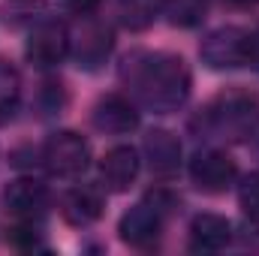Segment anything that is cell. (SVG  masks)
Returning <instances> with one entry per match:
<instances>
[{
	"label": "cell",
	"instance_id": "cell-1",
	"mask_svg": "<svg viewBox=\"0 0 259 256\" xmlns=\"http://www.w3.org/2000/svg\"><path fill=\"white\" fill-rule=\"evenodd\" d=\"M118 78L136 100L139 109L154 115H172L184 109L193 91L190 64L175 52H154V49H133L121 58Z\"/></svg>",
	"mask_w": 259,
	"mask_h": 256
},
{
	"label": "cell",
	"instance_id": "cell-2",
	"mask_svg": "<svg viewBox=\"0 0 259 256\" xmlns=\"http://www.w3.org/2000/svg\"><path fill=\"white\" fill-rule=\"evenodd\" d=\"M190 127L205 139L250 142L259 133V94L250 88H226L199 109Z\"/></svg>",
	"mask_w": 259,
	"mask_h": 256
},
{
	"label": "cell",
	"instance_id": "cell-3",
	"mask_svg": "<svg viewBox=\"0 0 259 256\" xmlns=\"http://www.w3.org/2000/svg\"><path fill=\"white\" fill-rule=\"evenodd\" d=\"M115 52V30L97 12L78 15V24L69 30V58L78 69L97 72Z\"/></svg>",
	"mask_w": 259,
	"mask_h": 256
},
{
	"label": "cell",
	"instance_id": "cell-4",
	"mask_svg": "<svg viewBox=\"0 0 259 256\" xmlns=\"http://www.w3.org/2000/svg\"><path fill=\"white\" fill-rule=\"evenodd\" d=\"M91 160V142L75 130H58L39 145V166L55 178H81Z\"/></svg>",
	"mask_w": 259,
	"mask_h": 256
},
{
	"label": "cell",
	"instance_id": "cell-5",
	"mask_svg": "<svg viewBox=\"0 0 259 256\" xmlns=\"http://www.w3.org/2000/svg\"><path fill=\"white\" fill-rule=\"evenodd\" d=\"M247 52H250V27H238V24L214 27L199 42V61L214 72L247 66Z\"/></svg>",
	"mask_w": 259,
	"mask_h": 256
},
{
	"label": "cell",
	"instance_id": "cell-6",
	"mask_svg": "<svg viewBox=\"0 0 259 256\" xmlns=\"http://www.w3.org/2000/svg\"><path fill=\"white\" fill-rule=\"evenodd\" d=\"M166 220H169L166 211H160L151 199H142V202H136L133 208H127L121 214V220H118V238L127 247H133V250H154L163 241Z\"/></svg>",
	"mask_w": 259,
	"mask_h": 256
},
{
	"label": "cell",
	"instance_id": "cell-7",
	"mask_svg": "<svg viewBox=\"0 0 259 256\" xmlns=\"http://www.w3.org/2000/svg\"><path fill=\"white\" fill-rule=\"evenodd\" d=\"M187 175L199 193L220 196L238 184V163L220 148H199L187 163Z\"/></svg>",
	"mask_w": 259,
	"mask_h": 256
},
{
	"label": "cell",
	"instance_id": "cell-8",
	"mask_svg": "<svg viewBox=\"0 0 259 256\" xmlns=\"http://www.w3.org/2000/svg\"><path fill=\"white\" fill-rule=\"evenodd\" d=\"M24 58L36 69H58L69 58V27L64 21H39L30 27Z\"/></svg>",
	"mask_w": 259,
	"mask_h": 256
},
{
	"label": "cell",
	"instance_id": "cell-9",
	"mask_svg": "<svg viewBox=\"0 0 259 256\" xmlns=\"http://www.w3.org/2000/svg\"><path fill=\"white\" fill-rule=\"evenodd\" d=\"M52 190L33 175H18L3 187V205L15 220H36L42 223L52 211Z\"/></svg>",
	"mask_w": 259,
	"mask_h": 256
},
{
	"label": "cell",
	"instance_id": "cell-10",
	"mask_svg": "<svg viewBox=\"0 0 259 256\" xmlns=\"http://www.w3.org/2000/svg\"><path fill=\"white\" fill-rule=\"evenodd\" d=\"M91 124L94 130L106 133V136H127V133H136L139 124H142V112L136 106V100L130 94H103L94 109H91Z\"/></svg>",
	"mask_w": 259,
	"mask_h": 256
},
{
	"label": "cell",
	"instance_id": "cell-11",
	"mask_svg": "<svg viewBox=\"0 0 259 256\" xmlns=\"http://www.w3.org/2000/svg\"><path fill=\"white\" fill-rule=\"evenodd\" d=\"M142 154H145V163H148V172L154 178H175L181 163H184V148H181V139L172 133V130L154 127L145 142H142Z\"/></svg>",
	"mask_w": 259,
	"mask_h": 256
},
{
	"label": "cell",
	"instance_id": "cell-12",
	"mask_svg": "<svg viewBox=\"0 0 259 256\" xmlns=\"http://www.w3.org/2000/svg\"><path fill=\"white\" fill-rule=\"evenodd\" d=\"M142 172V157L133 145H115L100 160V184L109 193H127Z\"/></svg>",
	"mask_w": 259,
	"mask_h": 256
},
{
	"label": "cell",
	"instance_id": "cell-13",
	"mask_svg": "<svg viewBox=\"0 0 259 256\" xmlns=\"http://www.w3.org/2000/svg\"><path fill=\"white\" fill-rule=\"evenodd\" d=\"M61 217L75 229L94 226L106 211V190L94 184H75L61 196Z\"/></svg>",
	"mask_w": 259,
	"mask_h": 256
},
{
	"label": "cell",
	"instance_id": "cell-14",
	"mask_svg": "<svg viewBox=\"0 0 259 256\" xmlns=\"http://www.w3.org/2000/svg\"><path fill=\"white\" fill-rule=\"evenodd\" d=\"M232 241V223L223 214L202 211L190 220V250L196 253H217L229 247Z\"/></svg>",
	"mask_w": 259,
	"mask_h": 256
},
{
	"label": "cell",
	"instance_id": "cell-15",
	"mask_svg": "<svg viewBox=\"0 0 259 256\" xmlns=\"http://www.w3.org/2000/svg\"><path fill=\"white\" fill-rule=\"evenodd\" d=\"M21 106V72L9 58L0 55V124L12 121Z\"/></svg>",
	"mask_w": 259,
	"mask_h": 256
},
{
	"label": "cell",
	"instance_id": "cell-16",
	"mask_svg": "<svg viewBox=\"0 0 259 256\" xmlns=\"http://www.w3.org/2000/svg\"><path fill=\"white\" fill-rule=\"evenodd\" d=\"M160 15V0H118V21L127 30H148Z\"/></svg>",
	"mask_w": 259,
	"mask_h": 256
},
{
	"label": "cell",
	"instance_id": "cell-17",
	"mask_svg": "<svg viewBox=\"0 0 259 256\" xmlns=\"http://www.w3.org/2000/svg\"><path fill=\"white\" fill-rule=\"evenodd\" d=\"M160 12L172 27H196L208 12V0H160Z\"/></svg>",
	"mask_w": 259,
	"mask_h": 256
},
{
	"label": "cell",
	"instance_id": "cell-18",
	"mask_svg": "<svg viewBox=\"0 0 259 256\" xmlns=\"http://www.w3.org/2000/svg\"><path fill=\"white\" fill-rule=\"evenodd\" d=\"M6 241H9L15 250H42V247H46L42 223H36V220H15V223L6 229Z\"/></svg>",
	"mask_w": 259,
	"mask_h": 256
},
{
	"label": "cell",
	"instance_id": "cell-19",
	"mask_svg": "<svg viewBox=\"0 0 259 256\" xmlns=\"http://www.w3.org/2000/svg\"><path fill=\"white\" fill-rule=\"evenodd\" d=\"M66 84L61 78H46L42 81V91H39V109H42V115H55V112H61L66 106Z\"/></svg>",
	"mask_w": 259,
	"mask_h": 256
},
{
	"label": "cell",
	"instance_id": "cell-20",
	"mask_svg": "<svg viewBox=\"0 0 259 256\" xmlns=\"http://www.w3.org/2000/svg\"><path fill=\"white\" fill-rule=\"evenodd\" d=\"M238 205H241V211L259 223V172H250L247 178H241V184H238Z\"/></svg>",
	"mask_w": 259,
	"mask_h": 256
},
{
	"label": "cell",
	"instance_id": "cell-21",
	"mask_svg": "<svg viewBox=\"0 0 259 256\" xmlns=\"http://www.w3.org/2000/svg\"><path fill=\"white\" fill-rule=\"evenodd\" d=\"M64 3H66V9H72L75 15H91V12L100 9L103 0H64Z\"/></svg>",
	"mask_w": 259,
	"mask_h": 256
},
{
	"label": "cell",
	"instance_id": "cell-22",
	"mask_svg": "<svg viewBox=\"0 0 259 256\" xmlns=\"http://www.w3.org/2000/svg\"><path fill=\"white\" fill-rule=\"evenodd\" d=\"M247 66L259 72V27L250 30V52H247Z\"/></svg>",
	"mask_w": 259,
	"mask_h": 256
}]
</instances>
